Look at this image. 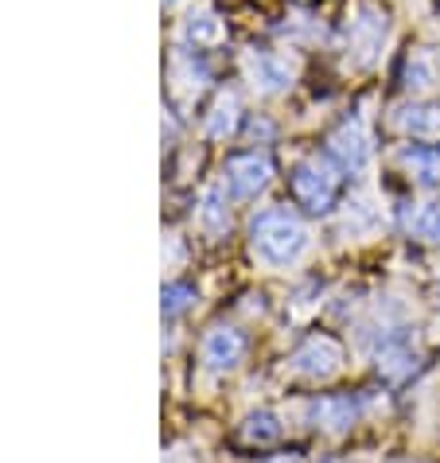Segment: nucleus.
I'll return each instance as SVG.
<instances>
[{"label": "nucleus", "instance_id": "6ab92c4d", "mask_svg": "<svg viewBox=\"0 0 440 463\" xmlns=\"http://www.w3.org/2000/svg\"><path fill=\"white\" fill-rule=\"evenodd\" d=\"M265 463H296V459H265Z\"/></svg>", "mask_w": 440, "mask_h": 463}, {"label": "nucleus", "instance_id": "423d86ee", "mask_svg": "<svg viewBox=\"0 0 440 463\" xmlns=\"http://www.w3.org/2000/svg\"><path fill=\"white\" fill-rule=\"evenodd\" d=\"M386 32H390V20H386V12L378 5H362L359 16L351 20V51H359L362 67L378 59V51L386 43Z\"/></svg>", "mask_w": 440, "mask_h": 463}, {"label": "nucleus", "instance_id": "dca6fc26", "mask_svg": "<svg viewBox=\"0 0 440 463\" xmlns=\"http://www.w3.org/2000/svg\"><path fill=\"white\" fill-rule=\"evenodd\" d=\"M199 222H203L206 230H211V234H223V230L230 226V214H226V207H223V191H218V187H211V191H206Z\"/></svg>", "mask_w": 440, "mask_h": 463}, {"label": "nucleus", "instance_id": "aec40b11", "mask_svg": "<svg viewBox=\"0 0 440 463\" xmlns=\"http://www.w3.org/2000/svg\"><path fill=\"white\" fill-rule=\"evenodd\" d=\"M164 5H172V0H164Z\"/></svg>", "mask_w": 440, "mask_h": 463}, {"label": "nucleus", "instance_id": "ddd939ff", "mask_svg": "<svg viewBox=\"0 0 440 463\" xmlns=\"http://www.w3.org/2000/svg\"><path fill=\"white\" fill-rule=\"evenodd\" d=\"M238 128V98L234 94H223L218 98V106L211 109V118H206V137L223 140Z\"/></svg>", "mask_w": 440, "mask_h": 463}, {"label": "nucleus", "instance_id": "6e6552de", "mask_svg": "<svg viewBox=\"0 0 440 463\" xmlns=\"http://www.w3.org/2000/svg\"><path fill=\"white\" fill-rule=\"evenodd\" d=\"M245 74L262 94H281L292 86V67L284 62L277 51H250L245 55Z\"/></svg>", "mask_w": 440, "mask_h": 463}, {"label": "nucleus", "instance_id": "1a4fd4ad", "mask_svg": "<svg viewBox=\"0 0 440 463\" xmlns=\"http://www.w3.org/2000/svg\"><path fill=\"white\" fill-rule=\"evenodd\" d=\"M394 125L406 137H440V106H421V101L401 106L394 113Z\"/></svg>", "mask_w": 440, "mask_h": 463}, {"label": "nucleus", "instance_id": "0eeeda50", "mask_svg": "<svg viewBox=\"0 0 440 463\" xmlns=\"http://www.w3.org/2000/svg\"><path fill=\"white\" fill-rule=\"evenodd\" d=\"M245 358V335L238 327H215L211 335L203 339V363L215 374H226Z\"/></svg>", "mask_w": 440, "mask_h": 463}, {"label": "nucleus", "instance_id": "f257e3e1", "mask_svg": "<svg viewBox=\"0 0 440 463\" xmlns=\"http://www.w3.org/2000/svg\"><path fill=\"white\" fill-rule=\"evenodd\" d=\"M308 241L312 238H308L304 222L284 207H269L262 214H253V222H250V250L269 269L296 265L308 253Z\"/></svg>", "mask_w": 440, "mask_h": 463}, {"label": "nucleus", "instance_id": "20e7f679", "mask_svg": "<svg viewBox=\"0 0 440 463\" xmlns=\"http://www.w3.org/2000/svg\"><path fill=\"white\" fill-rule=\"evenodd\" d=\"M328 156L340 164L343 172H362L370 160V137L359 118H347L335 133L328 137Z\"/></svg>", "mask_w": 440, "mask_h": 463}, {"label": "nucleus", "instance_id": "2eb2a0df", "mask_svg": "<svg viewBox=\"0 0 440 463\" xmlns=\"http://www.w3.org/2000/svg\"><path fill=\"white\" fill-rule=\"evenodd\" d=\"M184 35H187V40H196V51H203V43L218 40L223 28H218V20L211 16V12H191L187 24H184Z\"/></svg>", "mask_w": 440, "mask_h": 463}, {"label": "nucleus", "instance_id": "7ed1b4c3", "mask_svg": "<svg viewBox=\"0 0 440 463\" xmlns=\"http://www.w3.org/2000/svg\"><path fill=\"white\" fill-rule=\"evenodd\" d=\"M269 184H273V160H269L265 152H238L223 168V187L230 191V199H238V203L257 199Z\"/></svg>", "mask_w": 440, "mask_h": 463}, {"label": "nucleus", "instance_id": "a211bd4d", "mask_svg": "<svg viewBox=\"0 0 440 463\" xmlns=\"http://www.w3.org/2000/svg\"><path fill=\"white\" fill-rule=\"evenodd\" d=\"M191 300H196V292H191L187 285H172V288L164 292V312H167V316H176V312H184Z\"/></svg>", "mask_w": 440, "mask_h": 463}, {"label": "nucleus", "instance_id": "f03ea898", "mask_svg": "<svg viewBox=\"0 0 440 463\" xmlns=\"http://www.w3.org/2000/svg\"><path fill=\"white\" fill-rule=\"evenodd\" d=\"M289 187H292L296 207H304L308 214H328L335 207V199H340L343 175H340V168H335L331 160L312 156V160H301L292 168Z\"/></svg>", "mask_w": 440, "mask_h": 463}, {"label": "nucleus", "instance_id": "9d476101", "mask_svg": "<svg viewBox=\"0 0 440 463\" xmlns=\"http://www.w3.org/2000/svg\"><path fill=\"white\" fill-rule=\"evenodd\" d=\"M401 164L413 172L417 184H440V145H409L401 148Z\"/></svg>", "mask_w": 440, "mask_h": 463}, {"label": "nucleus", "instance_id": "4468645a", "mask_svg": "<svg viewBox=\"0 0 440 463\" xmlns=\"http://www.w3.org/2000/svg\"><path fill=\"white\" fill-rule=\"evenodd\" d=\"M409 230L421 241H440V203H421L409 218Z\"/></svg>", "mask_w": 440, "mask_h": 463}, {"label": "nucleus", "instance_id": "9b49d317", "mask_svg": "<svg viewBox=\"0 0 440 463\" xmlns=\"http://www.w3.org/2000/svg\"><path fill=\"white\" fill-rule=\"evenodd\" d=\"M401 82H406V90H413V94H425V90L436 86V62H433L429 51H409Z\"/></svg>", "mask_w": 440, "mask_h": 463}, {"label": "nucleus", "instance_id": "f3484780", "mask_svg": "<svg viewBox=\"0 0 440 463\" xmlns=\"http://www.w3.org/2000/svg\"><path fill=\"white\" fill-rule=\"evenodd\" d=\"M281 436V424L273 413H257L245 420V440H253V444H273Z\"/></svg>", "mask_w": 440, "mask_h": 463}, {"label": "nucleus", "instance_id": "f8f14e48", "mask_svg": "<svg viewBox=\"0 0 440 463\" xmlns=\"http://www.w3.org/2000/svg\"><path fill=\"white\" fill-rule=\"evenodd\" d=\"M312 413H316V420L323 424V429H331V432H343L347 424L355 420L359 405L351 402V397H323V402H316V405H312Z\"/></svg>", "mask_w": 440, "mask_h": 463}, {"label": "nucleus", "instance_id": "39448f33", "mask_svg": "<svg viewBox=\"0 0 440 463\" xmlns=\"http://www.w3.org/2000/svg\"><path fill=\"white\" fill-rule=\"evenodd\" d=\"M343 363V346L328 339V335H316V339H308L301 351L292 354V370L301 378H312V382H323V378H331L335 370H340Z\"/></svg>", "mask_w": 440, "mask_h": 463}]
</instances>
